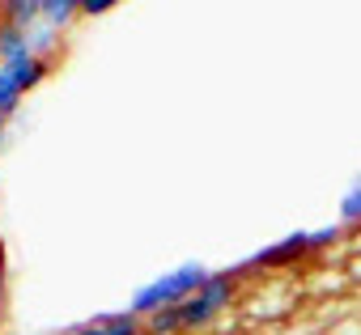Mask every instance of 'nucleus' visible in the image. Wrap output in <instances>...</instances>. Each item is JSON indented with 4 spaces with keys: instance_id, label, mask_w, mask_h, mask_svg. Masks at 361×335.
Instances as JSON below:
<instances>
[{
    "instance_id": "dca6fc26",
    "label": "nucleus",
    "mask_w": 361,
    "mask_h": 335,
    "mask_svg": "<svg viewBox=\"0 0 361 335\" xmlns=\"http://www.w3.org/2000/svg\"><path fill=\"white\" fill-rule=\"evenodd\" d=\"M0 39H5V18H0Z\"/></svg>"
},
{
    "instance_id": "6e6552de",
    "label": "nucleus",
    "mask_w": 361,
    "mask_h": 335,
    "mask_svg": "<svg viewBox=\"0 0 361 335\" xmlns=\"http://www.w3.org/2000/svg\"><path fill=\"white\" fill-rule=\"evenodd\" d=\"M77 18H81V5H77V0H43V22H47L51 30H68Z\"/></svg>"
},
{
    "instance_id": "9d476101",
    "label": "nucleus",
    "mask_w": 361,
    "mask_h": 335,
    "mask_svg": "<svg viewBox=\"0 0 361 335\" xmlns=\"http://www.w3.org/2000/svg\"><path fill=\"white\" fill-rule=\"evenodd\" d=\"M56 47H60V30H51L47 22H39V26L30 30V51H35L39 60H47V56H56Z\"/></svg>"
},
{
    "instance_id": "ddd939ff",
    "label": "nucleus",
    "mask_w": 361,
    "mask_h": 335,
    "mask_svg": "<svg viewBox=\"0 0 361 335\" xmlns=\"http://www.w3.org/2000/svg\"><path fill=\"white\" fill-rule=\"evenodd\" d=\"M340 234H344L340 225H327V229H314V234H310V251H323V246H336V242H340Z\"/></svg>"
},
{
    "instance_id": "423d86ee",
    "label": "nucleus",
    "mask_w": 361,
    "mask_h": 335,
    "mask_svg": "<svg viewBox=\"0 0 361 335\" xmlns=\"http://www.w3.org/2000/svg\"><path fill=\"white\" fill-rule=\"evenodd\" d=\"M30 34L26 30H9L5 26V39H0V68H18L22 60H30Z\"/></svg>"
},
{
    "instance_id": "9b49d317",
    "label": "nucleus",
    "mask_w": 361,
    "mask_h": 335,
    "mask_svg": "<svg viewBox=\"0 0 361 335\" xmlns=\"http://www.w3.org/2000/svg\"><path fill=\"white\" fill-rule=\"evenodd\" d=\"M22 98H26V94H22V89L13 85V77H9V68H0V115H5V119H9V115H13V110L22 106Z\"/></svg>"
},
{
    "instance_id": "f8f14e48",
    "label": "nucleus",
    "mask_w": 361,
    "mask_h": 335,
    "mask_svg": "<svg viewBox=\"0 0 361 335\" xmlns=\"http://www.w3.org/2000/svg\"><path fill=\"white\" fill-rule=\"evenodd\" d=\"M340 221H344V225H357V221H361V179L344 191V200H340Z\"/></svg>"
},
{
    "instance_id": "7ed1b4c3",
    "label": "nucleus",
    "mask_w": 361,
    "mask_h": 335,
    "mask_svg": "<svg viewBox=\"0 0 361 335\" xmlns=\"http://www.w3.org/2000/svg\"><path fill=\"white\" fill-rule=\"evenodd\" d=\"M306 255H310V234L298 229V234H289V238L264 246L259 255H251V259H247L243 267H234V272L243 276V272H255V267H285V263H298V259H306Z\"/></svg>"
},
{
    "instance_id": "4468645a",
    "label": "nucleus",
    "mask_w": 361,
    "mask_h": 335,
    "mask_svg": "<svg viewBox=\"0 0 361 335\" xmlns=\"http://www.w3.org/2000/svg\"><path fill=\"white\" fill-rule=\"evenodd\" d=\"M115 5L111 0H81V18H102V13H111Z\"/></svg>"
},
{
    "instance_id": "f257e3e1",
    "label": "nucleus",
    "mask_w": 361,
    "mask_h": 335,
    "mask_svg": "<svg viewBox=\"0 0 361 335\" xmlns=\"http://www.w3.org/2000/svg\"><path fill=\"white\" fill-rule=\"evenodd\" d=\"M209 276H213L209 267H200V263H183V267H174V272L149 280L145 289H136V297L128 301V310H132L136 318H149V314H157V310H178L183 301H192V297L204 289Z\"/></svg>"
},
{
    "instance_id": "2eb2a0df",
    "label": "nucleus",
    "mask_w": 361,
    "mask_h": 335,
    "mask_svg": "<svg viewBox=\"0 0 361 335\" xmlns=\"http://www.w3.org/2000/svg\"><path fill=\"white\" fill-rule=\"evenodd\" d=\"M0 140H5V115H0Z\"/></svg>"
},
{
    "instance_id": "20e7f679",
    "label": "nucleus",
    "mask_w": 361,
    "mask_h": 335,
    "mask_svg": "<svg viewBox=\"0 0 361 335\" xmlns=\"http://www.w3.org/2000/svg\"><path fill=\"white\" fill-rule=\"evenodd\" d=\"M68 335H145V318H136L132 310H119V314H102L94 322H77V327H68Z\"/></svg>"
},
{
    "instance_id": "1a4fd4ad",
    "label": "nucleus",
    "mask_w": 361,
    "mask_h": 335,
    "mask_svg": "<svg viewBox=\"0 0 361 335\" xmlns=\"http://www.w3.org/2000/svg\"><path fill=\"white\" fill-rule=\"evenodd\" d=\"M178 331H188L183 310H157V314L145 318V335H178Z\"/></svg>"
},
{
    "instance_id": "0eeeda50",
    "label": "nucleus",
    "mask_w": 361,
    "mask_h": 335,
    "mask_svg": "<svg viewBox=\"0 0 361 335\" xmlns=\"http://www.w3.org/2000/svg\"><path fill=\"white\" fill-rule=\"evenodd\" d=\"M47 72H51V60H39V56H30V60H22L18 68H9V77H13V85H18L22 94L39 89V85L47 81Z\"/></svg>"
},
{
    "instance_id": "39448f33",
    "label": "nucleus",
    "mask_w": 361,
    "mask_h": 335,
    "mask_svg": "<svg viewBox=\"0 0 361 335\" xmlns=\"http://www.w3.org/2000/svg\"><path fill=\"white\" fill-rule=\"evenodd\" d=\"M0 18H5L9 30H35L43 22V0H9V5H0Z\"/></svg>"
},
{
    "instance_id": "f03ea898",
    "label": "nucleus",
    "mask_w": 361,
    "mask_h": 335,
    "mask_svg": "<svg viewBox=\"0 0 361 335\" xmlns=\"http://www.w3.org/2000/svg\"><path fill=\"white\" fill-rule=\"evenodd\" d=\"M234 289H238V272H213V276L204 280V289H200L192 301L178 305V310H183V327H188V331L213 327V322L221 318V310H230Z\"/></svg>"
}]
</instances>
